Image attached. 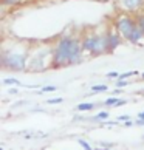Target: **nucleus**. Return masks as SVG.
Here are the masks:
<instances>
[{"instance_id":"nucleus-5","label":"nucleus","mask_w":144,"mask_h":150,"mask_svg":"<svg viewBox=\"0 0 144 150\" xmlns=\"http://www.w3.org/2000/svg\"><path fill=\"white\" fill-rule=\"evenodd\" d=\"M143 3V0H123V5L127 9H136L140 8Z\"/></svg>"},{"instance_id":"nucleus-21","label":"nucleus","mask_w":144,"mask_h":150,"mask_svg":"<svg viewBox=\"0 0 144 150\" xmlns=\"http://www.w3.org/2000/svg\"><path fill=\"white\" fill-rule=\"evenodd\" d=\"M143 77H144V73H143Z\"/></svg>"},{"instance_id":"nucleus-17","label":"nucleus","mask_w":144,"mask_h":150,"mask_svg":"<svg viewBox=\"0 0 144 150\" xmlns=\"http://www.w3.org/2000/svg\"><path fill=\"white\" fill-rule=\"evenodd\" d=\"M56 90V87H45L43 88V91H54Z\"/></svg>"},{"instance_id":"nucleus-18","label":"nucleus","mask_w":144,"mask_h":150,"mask_svg":"<svg viewBox=\"0 0 144 150\" xmlns=\"http://www.w3.org/2000/svg\"><path fill=\"white\" fill-rule=\"evenodd\" d=\"M109 77H119V74L115 73V71H112V73H109Z\"/></svg>"},{"instance_id":"nucleus-2","label":"nucleus","mask_w":144,"mask_h":150,"mask_svg":"<svg viewBox=\"0 0 144 150\" xmlns=\"http://www.w3.org/2000/svg\"><path fill=\"white\" fill-rule=\"evenodd\" d=\"M85 50H92V51H101V50L107 48V37H88L84 42Z\"/></svg>"},{"instance_id":"nucleus-12","label":"nucleus","mask_w":144,"mask_h":150,"mask_svg":"<svg viewBox=\"0 0 144 150\" xmlns=\"http://www.w3.org/2000/svg\"><path fill=\"white\" fill-rule=\"evenodd\" d=\"M132 74H138V73H124V74H119V81H124L126 77H129Z\"/></svg>"},{"instance_id":"nucleus-3","label":"nucleus","mask_w":144,"mask_h":150,"mask_svg":"<svg viewBox=\"0 0 144 150\" xmlns=\"http://www.w3.org/2000/svg\"><path fill=\"white\" fill-rule=\"evenodd\" d=\"M118 30H119V33L123 34L124 37H132V34H133V31L136 30V25L132 22L130 19H127V17H124V19H121L119 22H118Z\"/></svg>"},{"instance_id":"nucleus-20","label":"nucleus","mask_w":144,"mask_h":150,"mask_svg":"<svg viewBox=\"0 0 144 150\" xmlns=\"http://www.w3.org/2000/svg\"><path fill=\"white\" fill-rule=\"evenodd\" d=\"M140 119H144V112H143V113H140Z\"/></svg>"},{"instance_id":"nucleus-14","label":"nucleus","mask_w":144,"mask_h":150,"mask_svg":"<svg viewBox=\"0 0 144 150\" xmlns=\"http://www.w3.org/2000/svg\"><path fill=\"white\" fill-rule=\"evenodd\" d=\"M109 116V113H106V112H102V113H99L98 116H96V119H106Z\"/></svg>"},{"instance_id":"nucleus-6","label":"nucleus","mask_w":144,"mask_h":150,"mask_svg":"<svg viewBox=\"0 0 144 150\" xmlns=\"http://www.w3.org/2000/svg\"><path fill=\"white\" fill-rule=\"evenodd\" d=\"M116 45H118V37L116 36H109L107 37V48L113 50Z\"/></svg>"},{"instance_id":"nucleus-13","label":"nucleus","mask_w":144,"mask_h":150,"mask_svg":"<svg viewBox=\"0 0 144 150\" xmlns=\"http://www.w3.org/2000/svg\"><path fill=\"white\" fill-rule=\"evenodd\" d=\"M79 144H81V146H82V147H84L85 150H92V147H90V146H88V144H87L85 141H82V139H81V141H79Z\"/></svg>"},{"instance_id":"nucleus-4","label":"nucleus","mask_w":144,"mask_h":150,"mask_svg":"<svg viewBox=\"0 0 144 150\" xmlns=\"http://www.w3.org/2000/svg\"><path fill=\"white\" fill-rule=\"evenodd\" d=\"M5 62H6V65L11 67V68L20 70V68H23V65H25V57L22 56V54H11Z\"/></svg>"},{"instance_id":"nucleus-11","label":"nucleus","mask_w":144,"mask_h":150,"mask_svg":"<svg viewBox=\"0 0 144 150\" xmlns=\"http://www.w3.org/2000/svg\"><path fill=\"white\" fill-rule=\"evenodd\" d=\"M62 99L60 98H54V99H48V104H60Z\"/></svg>"},{"instance_id":"nucleus-8","label":"nucleus","mask_w":144,"mask_h":150,"mask_svg":"<svg viewBox=\"0 0 144 150\" xmlns=\"http://www.w3.org/2000/svg\"><path fill=\"white\" fill-rule=\"evenodd\" d=\"M92 90L93 91H106L107 87L106 85H95V87H92Z\"/></svg>"},{"instance_id":"nucleus-16","label":"nucleus","mask_w":144,"mask_h":150,"mask_svg":"<svg viewBox=\"0 0 144 150\" xmlns=\"http://www.w3.org/2000/svg\"><path fill=\"white\" fill-rule=\"evenodd\" d=\"M138 26H140V28H141V31L144 33V17L140 20V25H138Z\"/></svg>"},{"instance_id":"nucleus-10","label":"nucleus","mask_w":144,"mask_h":150,"mask_svg":"<svg viewBox=\"0 0 144 150\" xmlns=\"http://www.w3.org/2000/svg\"><path fill=\"white\" fill-rule=\"evenodd\" d=\"M5 84H14V85H20V82L17 81V79H5Z\"/></svg>"},{"instance_id":"nucleus-9","label":"nucleus","mask_w":144,"mask_h":150,"mask_svg":"<svg viewBox=\"0 0 144 150\" xmlns=\"http://www.w3.org/2000/svg\"><path fill=\"white\" fill-rule=\"evenodd\" d=\"M118 102H119V101H118L116 98H110V99H107V101H106V104H107V105H116Z\"/></svg>"},{"instance_id":"nucleus-19","label":"nucleus","mask_w":144,"mask_h":150,"mask_svg":"<svg viewBox=\"0 0 144 150\" xmlns=\"http://www.w3.org/2000/svg\"><path fill=\"white\" fill-rule=\"evenodd\" d=\"M119 119H121V121H127L129 118H127V116H119Z\"/></svg>"},{"instance_id":"nucleus-1","label":"nucleus","mask_w":144,"mask_h":150,"mask_svg":"<svg viewBox=\"0 0 144 150\" xmlns=\"http://www.w3.org/2000/svg\"><path fill=\"white\" fill-rule=\"evenodd\" d=\"M79 45H77L76 40H71V39H64L62 42L59 43V47L56 50V54H54V62L62 64V62H74V60L79 59Z\"/></svg>"},{"instance_id":"nucleus-7","label":"nucleus","mask_w":144,"mask_h":150,"mask_svg":"<svg viewBox=\"0 0 144 150\" xmlns=\"http://www.w3.org/2000/svg\"><path fill=\"white\" fill-rule=\"evenodd\" d=\"M93 104H79L77 105V110H92Z\"/></svg>"},{"instance_id":"nucleus-15","label":"nucleus","mask_w":144,"mask_h":150,"mask_svg":"<svg viewBox=\"0 0 144 150\" xmlns=\"http://www.w3.org/2000/svg\"><path fill=\"white\" fill-rule=\"evenodd\" d=\"M19 0H3V5H13V3H17Z\"/></svg>"}]
</instances>
